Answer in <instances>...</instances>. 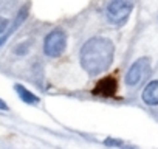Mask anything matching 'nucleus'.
Returning a JSON list of instances; mask_svg holds the SVG:
<instances>
[{
    "instance_id": "2",
    "label": "nucleus",
    "mask_w": 158,
    "mask_h": 149,
    "mask_svg": "<svg viewBox=\"0 0 158 149\" xmlns=\"http://www.w3.org/2000/svg\"><path fill=\"white\" fill-rule=\"evenodd\" d=\"M150 71V61L147 57H141L138 59L135 64H132V67L129 68L127 74H126V84L133 87L136 84H139Z\"/></svg>"
},
{
    "instance_id": "4",
    "label": "nucleus",
    "mask_w": 158,
    "mask_h": 149,
    "mask_svg": "<svg viewBox=\"0 0 158 149\" xmlns=\"http://www.w3.org/2000/svg\"><path fill=\"white\" fill-rule=\"evenodd\" d=\"M65 45H67V37H65V33L60 31V30H54L51 31L47 37H45V42H44V50L48 56H60L65 50Z\"/></svg>"
},
{
    "instance_id": "7",
    "label": "nucleus",
    "mask_w": 158,
    "mask_h": 149,
    "mask_svg": "<svg viewBox=\"0 0 158 149\" xmlns=\"http://www.w3.org/2000/svg\"><path fill=\"white\" fill-rule=\"evenodd\" d=\"M16 92H17V95L20 96V100L25 101V103H28V104H37V103H39V98H37L34 93H31L28 89H25L23 86H20V84L16 86Z\"/></svg>"
},
{
    "instance_id": "10",
    "label": "nucleus",
    "mask_w": 158,
    "mask_h": 149,
    "mask_svg": "<svg viewBox=\"0 0 158 149\" xmlns=\"http://www.w3.org/2000/svg\"><path fill=\"white\" fill-rule=\"evenodd\" d=\"M0 109H2V110H6V109H8V106H6L2 100H0Z\"/></svg>"
},
{
    "instance_id": "3",
    "label": "nucleus",
    "mask_w": 158,
    "mask_h": 149,
    "mask_svg": "<svg viewBox=\"0 0 158 149\" xmlns=\"http://www.w3.org/2000/svg\"><path fill=\"white\" fill-rule=\"evenodd\" d=\"M132 11V3L130 2H121V0H116V2H110L107 5V17L112 23L115 25H121L127 20V17L130 16Z\"/></svg>"
},
{
    "instance_id": "5",
    "label": "nucleus",
    "mask_w": 158,
    "mask_h": 149,
    "mask_svg": "<svg viewBox=\"0 0 158 149\" xmlns=\"http://www.w3.org/2000/svg\"><path fill=\"white\" fill-rule=\"evenodd\" d=\"M116 90H118L116 78L106 76V78H102V79H99L96 83V86L92 90V93L96 95V96H102V98H112V96L116 95Z\"/></svg>"
},
{
    "instance_id": "6",
    "label": "nucleus",
    "mask_w": 158,
    "mask_h": 149,
    "mask_svg": "<svg viewBox=\"0 0 158 149\" xmlns=\"http://www.w3.org/2000/svg\"><path fill=\"white\" fill-rule=\"evenodd\" d=\"M143 101L149 106L158 104V81H152L147 84V87L143 92Z\"/></svg>"
},
{
    "instance_id": "9",
    "label": "nucleus",
    "mask_w": 158,
    "mask_h": 149,
    "mask_svg": "<svg viewBox=\"0 0 158 149\" xmlns=\"http://www.w3.org/2000/svg\"><path fill=\"white\" fill-rule=\"evenodd\" d=\"M6 27H8V19L0 17V34H2V33L6 30Z\"/></svg>"
},
{
    "instance_id": "1",
    "label": "nucleus",
    "mask_w": 158,
    "mask_h": 149,
    "mask_svg": "<svg viewBox=\"0 0 158 149\" xmlns=\"http://www.w3.org/2000/svg\"><path fill=\"white\" fill-rule=\"evenodd\" d=\"M113 44L106 37H92L81 50V64L90 74L106 71L113 61Z\"/></svg>"
},
{
    "instance_id": "8",
    "label": "nucleus",
    "mask_w": 158,
    "mask_h": 149,
    "mask_svg": "<svg viewBox=\"0 0 158 149\" xmlns=\"http://www.w3.org/2000/svg\"><path fill=\"white\" fill-rule=\"evenodd\" d=\"M27 14H28V10H22V11L17 14V17L14 19V23H13V27L8 30V33H6L3 37H0V45H2V44H5V42H6V39H8V37H10V36H11V34H13V33H14V31H16L19 27H20V23L25 20Z\"/></svg>"
}]
</instances>
